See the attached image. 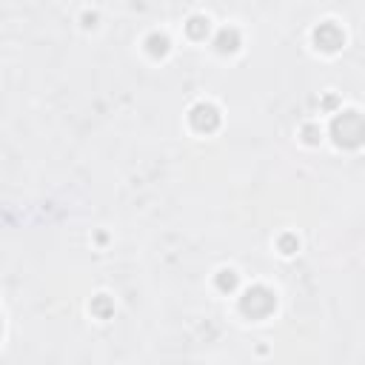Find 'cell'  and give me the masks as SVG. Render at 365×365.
Masks as SVG:
<instances>
[{
	"label": "cell",
	"mask_w": 365,
	"mask_h": 365,
	"mask_svg": "<svg viewBox=\"0 0 365 365\" xmlns=\"http://www.w3.org/2000/svg\"><path fill=\"white\" fill-rule=\"evenodd\" d=\"M331 134L336 140V145L342 148H356L365 143V120L356 114V111H345L334 120L331 125Z\"/></svg>",
	"instance_id": "6da1fadb"
}]
</instances>
